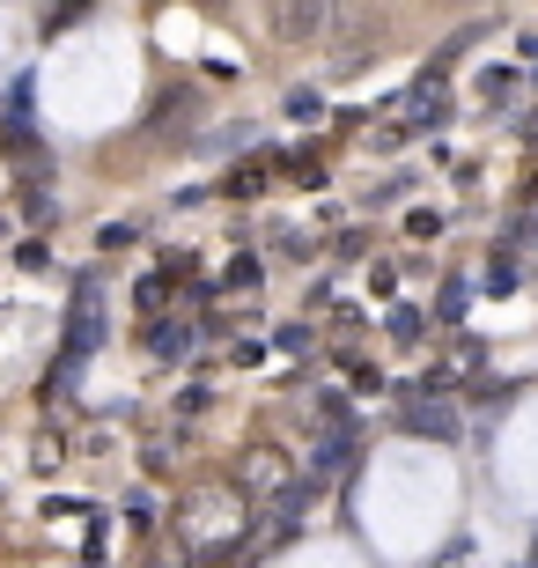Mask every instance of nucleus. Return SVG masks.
Masks as SVG:
<instances>
[{
  "label": "nucleus",
  "instance_id": "1",
  "mask_svg": "<svg viewBox=\"0 0 538 568\" xmlns=\"http://www.w3.org/2000/svg\"><path fill=\"white\" fill-rule=\"evenodd\" d=\"M244 531H251V487H192L177 503V539H185L192 561H236L244 554Z\"/></svg>",
  "mask_w": 538,
  "mask_h": 568
},
{
  "label": "nucleus",
  "instance_id": "2",
  "mask_svg": "<svg viewBox=\"0 0 538 568\" xmlns=\"http://www.w3.org/2000/svg\"><path fill=\"white\" fill-rule=\"evenodd\" d=\"M104 347V288L97 281H82L74 288V303H67V339H60V377L52 384H74L89 369V355Z\"/></svg>",
  "mask_w": 538,
  "mask_h": 568
},
{
  "label": "nucleus",
  "instance_id": "3",
  "mask_svg": "<svg viewBox=\"0 0 538 568\" xmlns=\"http://www.w3.org/2000/svg\"><path fill=\"white\" fill-rule=\"evenodd\" d=\"M443 104H450V89H443V60H435L428 74H420V82L406 89V97H398V126H384L376 141H384V148H398L406 133H428V126H443Z\"/></svg>",
  "mask_w": 538,
  "mask_h": 568
},
{
  "label": "nucleus",
  "instance_id": "4",
  "mask_svg": "<svg viewBox=\"0 0 538 568\" xmlns=\"http://www.w3.org/2000/svg\"><path fill=\"white\" fill-rule=\"evenodd\" d=\"M332 22V0H266V30L281 44H311Z\"/></svg>",
  "mask_w": 538,
  "mask_h": 568
},
{
  "label": "nucleus",
  "instance_id": "5",
  "mask_svg": "<svg viewBox=\"0 0 538 568\" xmlns=\"http://www.w3.org/2000/svg\"><path fill=\"white\" fill-rule=\"evenodd\" d=\"M185 347H192V325H185V317H163V325L148 333V355H155V362H185Z\"/></svg>",
  "mask_w": 538,
  "mask_h": 568
},
{
  "label": "nucleus",
  "instance_id": "6",
  "mask_svg": "<svg viewBox=\"0 0 538 568\" xmlns=\"http://www.w3.org/2000/svg\"><path fill=\"white\" fill-rule=\"evenodd\" d=\"M406 428H414V436H443V443L457 436V422H450V406H414V414H406Z\"/></svg>",
  "mask_w": 538,
  "mask_h": 568
},
{
  "label": "nucleus",
  "instance_id": "7",
  "mask_svg": "<svg viewBox=\"0 0 538 568\" xmlns=\"http://www.w3.org/2000/svg\"><path fill=\"white\" fill-rule=\"evenodd\" d=\"M89 8H97V0H60V8H52V16L38 22V30H44V38H60V30H74V22L89 16Z\"/></svg>",
  "mask_w": 538,
  "mask_h": 568
},
{
  "label": "nucleus",
  "instance_id": "8",
  "mask_svg": "<svg viewBox=\"0 0 538 568\" xmlns=\"http://www.w3.org/2000/svg\"><path fill=\"white\" fill-rule=\"evenodd\" d=\"M251 192H266V163H244L229 178V200H251Z\"/></svg>",
  "mask_w": 538,
  "mask_h": 568
},
{
  "label": "nucleus",
  "instance_id": "9",
  "mask_svg": "<svg viewBox=\"0 0 538 568\" xmlns=\"http://www.w3.org/2000/svg\"><path fill=\"white\" fill-rule=\"evenodd\" d=\"M465 303H473V288H465V281H443V303H435V317H465Z\"/></svg>",
  "mask_w": 538,
  "mask_h": 568
},
{
  "label": "nucleus",
  "instance_id": "10",
  "mask_svg": "<svg viewBox=\"0 0 538 568\" xmlns=\"http://www.w3.org/2000/svg\"><path fill=\"white\" fill-rule=\"evenodd\" d=\"M141 311H148V317L170 311V274H148V281H141Z\"/></svg>",
  "mask_w": 538,
  "mask_h": 568
},
{
  "label": "nucleus",
  "instance_id": "11",
  "mask_svg": "<svg viewBox=\"0 0 538 568\" xmlns=\"http://www.w3.org/2000/svg\"><path fill=\"white\" fill-rule=\"evenodd\" d=\"M406 236H420V244H428V236H443V214H435V207H414V214H406Z\"/></svg>",
  "mask_w": 538,
  "mask_h": 568
},
{
  "label": "nucleus",
  "instance_id": "12",
  "mask_svg": "<svg viewBox=\"0 0 538 568\" xmlns=\"http://www.w3.org/2000/svg\"><path fill=\"white\" fill-rule=\"evenodd\" d=\"M207 8H222V0H207Z\"/></svg>",
  "mask_w": 538,
  "mask_h": 568
}]
</instances>
